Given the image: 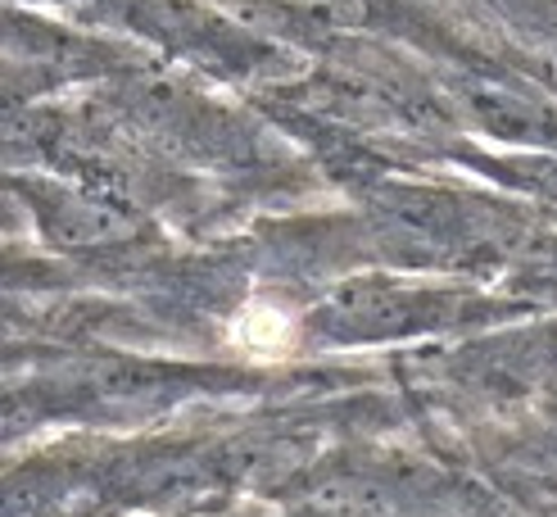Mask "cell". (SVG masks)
Listing matches in <instances>:
<instances>
[{
    "mask_svg": "<svg viewBox=\"0 0 557 517\" xmlns=\"http://www.w3.org/2000/svg\"><path fill=\"white\" fill-rule=\"evenodd\" d=\"M454 313H458V299L444 291H417L389 278H354L322 299L318 322L331 336L372 341V336L431 332V327L449 322Z\"/></svg>",
    "mask_w": 557,
    "mask_h": 517,
    "instance_id": "1",
    "label": "cell"
},
{
    "mask_svg": "<svg viewBox=\"0 0 557 517\" xmlns=\"http://www.w3.org/2000/svg\"><path fill=\"white\" fill-rule=\"evenodd\" d=\"M458 109L462 114L494 132V136H504V141H525V146H540L553 136V123L548 114L531 100V96H521L517 87H508V82H498V77H458Z\"/></svg>",
    "mask_w": 557,
    "mask_h": 517,
    "instance_id": "2",
    "label": "cell"
},
{
    "mask_svg": "<svg viewBox=\"0 0 557 517\" xmlns=\"http://www.w3.org/2000/svg\"><path fill=\"white\" fill-rule=\"evenodd\" d=\"M41 232H46V241L60 245V250H100V245L132 241L136 223L119 205L64 190V196L41 200Z\"/></svg>",
    "mask_w": 557,
    "mask_h": 517,
    "instance_id": "3",
    "label": "cell"
},
{
    "mask_svg": "<svg viewBox=\"0 0 557 517\" xmlns=\"http://www.w3.org/2000/svg\"><path fill=\"white\" fill-rule=\"evenodd\" d=\"M299 513L304 517H395V500L385 495V485L368 477L336 472L299 490Z\"/></svg>",
    "mask_w": 557,
    "mask_h": 517,
    "instance_id": "4",
    "label": "cell"
}]
</instances>
